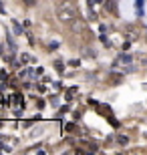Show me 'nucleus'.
<instances>
[{
    "label": "nucleus",
    "mask_w": 147,
    "mask_h": 155,
    "mask_svg": "<svg viewBox=\"0 0 147 155\" xmlns=\"http://www.w3.org/2000/svg\"><path fill=\"white\" fill-rule=\"evenodd\" d=\"M77 16H79V14H77V8H75L68 0H61V2H57V18H58V22L71 24Z\"/></svg>",
    "instance_id": "nucleus-1"
},
{
    "label": "nucleus",
    "mask_w": 147,
    "mask_h": 155,
    "mask_svg": "<svg viewBox=\"0 0 147 155\" xmlns=\"http://www.w3.org/2000/svg\"><path fill=\"white\" fill-rule=\"evenodd\" d=\"M22 2L26 6H36V4H38V0H22Z\"/></svg>",
    "instance_id": "nucleus-7"
},
{
    "label": "nucleus",
    "mask_w": 147,
    "mask_h": 155,
    "mask_svg": "<svg viewBox=\"0 0 147 155\" xmlns=\"http://www.w3.org/2000/svg\"><path fill=\"white\" fill-rule=\"evenodd\" d=\"M28 75H30V71H20V75H18V77H20V79H26Z\"/></svg>",
    "instance_id": "nucleus-10"
},
{
    "label": "nucleus",
    "mask_w": 147,
    "mask_h": 155,
    "mask_svg": "<svg viewBox=\"0 0 147 155\" xmlns=\"http://www.w3.org/2000/svg\"><path fill=\"white\" fill-rule=\"evenodd\" d=\"M30 61H32V58H30V54H28V52L20 54V63H24V64H26V63H30Z\"/></svg>",
    "instance_id": "nucleus-5"
},
{
    "label": "nucleus",
    "mask_w": 147,
    "mask_h": 155,
    "mask_svg": "<svg viewBox=\"0 0 147 155\" xmlns=\"http://www.w3.org/2000/svg\"><path fill=\"white\" fill-rule=\"evenodd\" d=\"M12 28H14V35H22V28H20V24H18L16 20L12 22Z\"/></svg>",
    "instance_id": "nucleus-4"
},
{
    "label": "nucleus",
    "mask_w": 147,
    "mask_h": 155,
    "mask_svg": "<svg viewBox=\"0 0 147 155\" xmlns=\"http://www.w3.org/2000/svg\"><path fill=\"white\" fill-rule=\"evenodd\" d=\"M57 48H58V45H57V42H51V46H48V51H57Z\"/></svg>",
    "instance_id": "nucleus-12"
},
{
    "label": "nucleus",
    "mask_w": 147,
    "mask_h": 155,
    "mask_svg": "<svg viewBox=\"0 0 147 155\" xmlns=\"http://www.w3.org/2000/svg\"><path fill=\"white\" fill-rule=\"evenodd\" d=\"M117 143H121V145H127V143H129V139L125 137V135H119V137H117Z\"/></svg>",
    "instance_id": "nucleus-6"
},
{
    "label": "nucleus",
    "mask_w": 147,
    "mask_h": 155,
    "mask_svg": "<svg viewBox=\"0 0 147 155\" xmlns=\"http://www.w3.org/2000/svg\"><path fill=\"white\" fill-rule=\"evenodd\" d=\"M129 63H131V57H129V54H121V57L115 61V64H129Z\"/></svg>",
    "instance_id": "nucleus-3"
},
{
    "label": "nucleus",
    "mask_w": 147,
    "mask_h": 155,
    "mask_svg": "<svg viewBox=\"0 0 147 155\" xmlns=\"http://www.w3.org/2000/svg\"><path fill=\"white\" fill-rule=\"evenodd\" d=\"M135 8H137V12H139V14H141V8H143V0H137Z\"/></svg>",
    "instance_id": "nucleus-9"
},
{
    "label": "nucleus",
    "mask_w": 147,
    "mask_h": 155,
    "mask_svg": "<svg viewBox=\"0 0 147 155\" xmlns=\"http://www.w3.org/2000/svg\"><path fill=\"white\" fill-rule=\"evenodd\" d=\"M75 93H77V89H75V87H73V89H68V97H67V99H73Z\"/></svg>",
    "instance_id": "nucleus-11"
},
{
    "label": "nucleus",
    "mask_w": 147,
    "mask_h": 155,
    "mask_svg": "<svg viewBox=\"0 0 147 155\" xmlns=\"http://www.w3.org/2000/svg\"><path fill=\"white\" fill-rule=\"evenodd\" d=\"M55 69H57L58 73H62V69H65V67H62V63H61V61H57V63H55Z\"/></svg>",
    "instance_id": "nucleus-8"
},
{
    "label": "nucleus",
    "mask_w": 147,
    "mask_h": 155,
    "mask_svg": "<svg viewBox=\"0 0 147 155\" xmlns=\"http://www.w3.org/2000/svg\"><path fill=\"white\" fill-rule=\"evenodd\" d=\"M71 26H73V32H83V30H85V24L79 20V16H77L73 22H71Z\"/></svg>",
    "instance_id": "nucleus-2"
}]
</instances>
